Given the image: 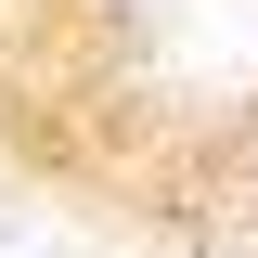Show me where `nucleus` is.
<instances>
[{"mask_svg": "<svg viewBox=\"0 0 258 258\" xmlns=\"http://www.w3.org/2000/svg\"><path fill=\"white\" fill-rule=\"evenodd\" d=\"M0 155L129 232L258 258V0H0Z\"/></svg>", "mask_w": 258, "mask_h": 258, "instance_id": "f257e3e1", "label": "nucleus"}]
</instances>
